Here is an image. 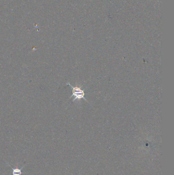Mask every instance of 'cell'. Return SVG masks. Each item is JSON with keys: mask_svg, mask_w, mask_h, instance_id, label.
I'll return each mask as SVG.
<instances>
[{"mask_svg": "<svg viewBox=\"0 0 174 175\" xmlns=\"http://www.w3.org/2000/svg\"><path fill=\"white\" fill-rule=\"evenodd\" d=\"M23 169V167L21 169H18V168H12V175H21L22 174V172H21V169Z\"/></svg>", "mask_w": 174, "mask_h": 175, "instance_id": "obj_2", "label": "cell"}, {"mask_svg": "<svg viewBox=\"0 0 174 175\" xmlns=\"http://www.w3.org/2000/svg\"><path fill=\"white\" fill-rule=\"evenodd\" d=\"M67 84L70 86L71 89H72V94L70 98H72V97H75L72 101H74L76 100H80V99H84L85 101H87V100L84 97L85 93H84V90L81 89L80 87H78L77 86L74 87L72 84H70L69 83H67Z\"/></svg>", "mask_w": 174, "mask_h": 175, "instance_id": "obj_1", "label": "cell"}]
</instances>
